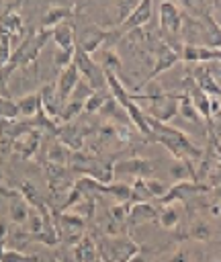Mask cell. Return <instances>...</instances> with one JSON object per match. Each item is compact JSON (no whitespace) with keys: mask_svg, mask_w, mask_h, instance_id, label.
I'll return each instance as SVG.
<instances>
[{"mask_svg":"<svg viewBox=\"0 0 221 262\" xmlns=\"http://www.w3.org/2000/svg\"><path fill=\"white\" fill-rule=\"evenodd\" d=\"M72 254H74V260L76 262H96L98 256H100L98 254V246H96V242L90 235H82L74 244Z\"/></svg>","mask_w":221,"mask_h":262,"instance_id":"14","label":"cell"},{"mask_svg":"<svg viewBox=\"0 0 221 262\" xmlns=\"http://www.w3.org/2000/svg\"><path fill=\"white\" fill-rule=\"evenodd\" d=\"M104 194H110L117 203H131V186L117 182V184H104Z\"/></svg>","mask_w":221,"mask_h":262,"instance_id":"24","label":"cell"},{"mask_svg":"<svg viewBox=\"0 0 221 262\" xmlns=\"http://www.w3.org/2000/svg\"><path fill=\"white\" fill-rule=\"evenodd\" d=\"M92 92H94V90H92L84 80H80V82L76 84V88H74V92L70 94V98H68V100H76V102H82V104H84V102H86V98H88Z\"/></svg>","mask_w":221,"mask_h":262,"instance_id":"33","label":"cell"},{"mask_svg":"<svg viewBox=\"0 0 221 262\" xmlns=\"http://www.w3.org/2000/svg\"><path fill=\"white\" fill-rule=\"evenodd\" d=\"M192 82L198 90H203L207 96L211 98H221V84L217 82L215 74H213V68L209 63H198L194 70H192Z\"/></svg>","mask_w":221,"mask_h":262,"instance_id":"8","label":"cell"},{"mask_svg":"<svg viewBox=\"0 0 221 262\" xmlns=\"http://www.w3.org/2000/svg\"><path fill=\"white\" fill-rule=\"evenodd\" d=\"M6 235H8V225H6L4 219H0V242H4Z\"/></svg>","mask_w":221,"mask_h":262,"instance_id":"37","label":"cell"},{"mask_svg":"<svg viewBox=\"0 0 221 262\" xmlns=\"http://www.w3.org/2000/svg\"><path fill=\"white\" fill-rule=\"evenodd\" d=\"M151 199L147 186H145V178H135L131 184V201L133 203H147Z\"/></svg>","mask_w":221,"mask_h":262,"instance_id":"26","label":"cell"},{"mask_svg":"<svg viewBox=\"0 0 221 262\" xmlns=\"http://www.w3.org/2000/svg\"><path fill=\"white\" fill-rule=\"evenodd\" d=\"M178 113L190 123H198L201 121V117H198V113H196V108H194V104H192V100H190V96L186 92L178 94Z\"/></svg>","mask_w":221,"mask_h":262,"instance_id":"23","label":"cell"},{"mask_svg":"<svg viewBox=\"0 0 221 262\" xmlns=\"http://www.w3.org/2000/svg\"><path fill=\"white\" fill-rule=\"evenodd\" d=\"M211 192L217 196V201H221V184H219V186H215V188H211Z\"/></svg>","mask_w":221,"mask_h":262,"instance_id":"40","label":"cell"},{"mask_svg":"<svg viewBox=\"0 0 221 262\" xmlns=\"http://www.w3.org/2000/svg\"><path fill=\"white\" fill-rule=\"evenodd\" d=\"M217 72H219V74H221V66H219V68H217Z\"/></svg>","mask_w":221,"mask_h":262,"instance_id":"42","label":"cell"},{"mask_svg":"<svg viewBox=\"0 0 221 262\" xmlns=\"http://www.w3.org/2000/svg\"><path fill=\"white\" fill-rule=\"evenodd\" d=\"M215 61H221V47L215 49Z\"/></svg>","mask_w":221,"mask_h":262,"instance_id":"41","label":"cell"},{"mask_svg":"<svg viewBox=\"0 0 221 262\" xmlns=\"http://www.w3.org/2000/svg\"><path fill=\"white\" fill-rule=\"evenodd\" d=\"M158 10H160V29L168 35V41H170V37H180L182 18H184L182 8L174 2H162L158 6Z\"/></svg>","mask_w":221,"mask_h":262,"instance_id":"6","label":"cell"},{"mask_svg":"<svg viewBox=\"0 0 221 262\" xmlns=\"http://www.w3.org/2000/svg\"><path fill=\"white\" fill-rule=\"evenodd\" d=\"M151 8H153V4H151L149 0H143V2L135 4V8L131 10V14H129V16L125 18V23L117 29V31H119V33H117V37L121 39L123 35L133 33V31H137L139 27L147 25V23H149V18H151Z\"/></svg>","mask_w":221,"mask_h":262,"instance_id":"9","label":"cell"},{"mask_svg":"<svg viewBox=\"0 0 221 262\" xmlns=\"http://www.w3.org/2000/svg\"><path fill=\"white\" fill-rule=\"evenodd\" d=\"M74 51L76 49H55L53 53V66L61 72L63 68H68L72 61H74Z\"/></svg>","mask_w":221,"mask_h":262,"instance_id":"27","label":"cell"},{"mask_svg":"<svg viewBox=\"0 0 221 262\" xmlns=\"http://www.w3.org/2000/svg\"><path fill=\"white\" fill-rule=\"evenodd\" d=\"M72 12H74V6H51L41 18V29H47V31L55 29L57 25L65 23V18L72 16Z\"/></svg>","mask_w":221,"mask_h":262,"instance_id":"19","label":"cell"},{"mask_svg":"<svg viewBox=\"0 0 221 262\" xmlns=\"http://www.w3.org/2000/svg\"><path fill=\"white\" fill-rule=\"evenodd\" d=\"M147 221H158V211L149 203H133L129 209L127 223L129 225H141Z\"/></svg>","mask_w":221,"mask_h":262,"instance_id":"17","label":"cell"},{"mask_svg":"<svg viewBox=\"0 0 221 262\" xmlns=\"http://www.w3.org/2000/svg\"><path fill=\"white\" fill-rule=\"evenodd\" d=\"M145 186H147L151 199H156V196H164V184H162L160 180H156V178H145Z\"/></svg>","mask_w":221,"mask_h":262,"instance_id":"36","label":"cell"},{"mask_svg":"<svg viewBox=\"0 0 221 262\" xmlns=\"http://www.w3.org/2000/svg\"><path fill=\"white\" fill-rule=\"evenodd\" d=\"M0 262H39V258L31 254H23L18 250H4Z\"/></svg>","mask_w":221,"mask_h":262,"instance_id":"30","label":"cell"},{"mask_svg":"<svg viewBox=\"0 0 221 262\" xmlns=\"http://www.w3.org/2000/svg\"><path fill=\"white\" fill-rule=\"evenodd\" d=\"M106 33L108 31H104L102 27H98L94 23L84 25L78 33L74 31V35H76V49H82L88 55L92 51H96V49H102L104 43H106Z\"/></svg>","mask_w":221,"mask_h":262,"instance_id":"5","label":"cell"},{"mask_svg":"<svg viewBox=\"0 0 221 262\" xmlns=\"http://www.w3.org/2000/svg\"><path fill=\"white\" fill-rule=\"evenodd\" d=\"M147 125H149V129H151V139H149V141L162 143L176 160H180V162H182V160H188V162L201 160L203 151L188 139V135H186L184 131H180V129H176V127H170V125H166V123H160V121L151 119L149 115H147Z\"/></svg>","mask_w":221,"mask_h":262,"instance_id":"1","label":"cell"},{"mask_svg":"<svg viewBox=\"0 0 221 262\" xmlns=\"http://www.w3.org/2000/svg\"><path fill=\"white\" fill-rule=\"evenodd\" d=\"M129 262H143V256H141V252H137L135 256H131V258H129Z\"/></svg>","mask_w":221,"mask_h":262,"instance_id":"39","label":"cell"},{"mask_svg":"<svg viewBox=\"0 0 221 262\" xmlns=\"http://www.w3.org/2000/svg\"><path fill=\"white\" fill-rule=\"evenodd\" d=\"M65 147L61 143H55L49 151H47V162L53 166H65Z\"/></svg>","mask_w":221,"mask_h":262,"instance_id":"31","label":"cell"},{"mask_svg":"<svg viewBox=\"0 0 221 262\" xmlns=\"http://www.w3.org/2000/svg\"><path fill=\"white\" fill-rule=\"evenodd\" d=\"M141 98H147L145 115H149L151 119H156L160 123L168 125L178 115V94H166L164 90H156Z\"/></svg>","mask_w":221,"mask_h":262,"instance_id":"3","label":"cell"},{"mask_svg":"<svg viewBox=\"0 0 221 262\" xmlns=\"http://www.w3.org/2000/svg\"><path fill=\"white\" fill-rule=\"evenodd\" d=\"M76 68H78V74L80 78L92 88V90H106V80H104V70L98 66V61L84 53L82 49H76L74 51V61H72Z\"/></svg>","mask_w":221,"mask_h":262,"instance_id":"4","label":"cell"},{"mask_svg":"<svg viewBox=\"0 0 221 262\" xmlns=\"http://www.w3.org/2000/svg\"><path fill=\"white\" fill-rule=\"evenodd\" d=\"M39 141H41V137H39L37 129H33V131H27L25 135L16 137V139L12 141V147H14V151L20 154L23 158H31V156L35 154V149L39 147Z\"/></svg>","mask_w":221,"mask_h":262,"instance_id":"18","label":"cell"},{"mask_svg":"<svg viewBox=\"0 0 221 262\" xmlns=\"http://www.w3.org/2000/svg\"><path fill=\"white\" fill-rule=\"evenodd\" d=\"M108 96H110V94H108L106 90H94V92L86 98V102H84V113L92 115V113L100 111V108L104 106V102H106Z\"/></svg>","mask_w":221,"mask_h":262,"instance_id":"25","label":"cell"},{"mask_svg":"<svg viewBox=\"0 0 221 262\" xmlns=\"http://www.w3.org/2000/svg\"><path fill=\"white\" fill-rule=\"evenodd\" d=\"M129 209H131L129 203H115V205L108 207V217L117 223H125L127 217H129Z\"/></svg>","mask_w":221,"mask_h":262,"instance_id":"28","label":"cell"},{"mask_svg":"<svg viewBox=\"0 0 221 262\" xmlns=\"http://www.w3.org/2000/svg\"><path fill=\"white\" fill-rule=\"evenodd\" d=\"M203 192H211V188L207 184H203V182L182 180V182H176L172 188L166 190V194L162 196V205L178 203V201H184L188 196H196V194H203Z\"/></svg>","mask_w":221,"mask_h":262,"instance_id":"7","label":"cell"},{"mask_svg":"<svg viewBox=\"0 0 221 262\" xmlns=\"http://www.w3.org/2000/svg\"><path fill=\"white\" fill-rule=\"evenodd\" d=\"M16 117H18V106H16V102H14L12 98H2V96H0V119L12 121V119H16Z\"/></svg>","mask_w":221,"mask_h":262,"instance_id":"29","label":"cell"},{"mask_svg":"<svg viewBox=\"0 0 221 262\" xmlns=\"http://www.w3.org/2000/svg\"><path fill=\"white\" fill-rule=\"evenodd\" d=\"M178 61H180V53H178L174 47H170L166 41H162V43L158 45V49H156V61H153V68H151L147 80H153V78L160 76L162 72H166V70H170L172 66H176ZM147 80H145V82H147Z\"/></svg>","mask_w":221,"mask_h":262,"instance_id":"10","label":"cell"},{"mask_svg":"<svg viewBox=\"0 0 221 262\" xmlns=\"http://www.w3.org/2000/svg\"><path fill=\"white\" fill-rule=\"evenodd\" d=\"M12 76V70H8L6 66L0 70V96L2 98H10V90H8V80Z\"/></svg>","mask_w":221,"mask_h":262,"instance_id":"35","label":"cell"},{"mask_svg":"<svg viewBox=\"0 0 221 262\" xmlns=\"http://www.w3.org/2000/svg\"><path fill=\"white\" fill-rule=\"evenodd\" d=\"M172 262H186L184 252H176V254H174V258H172Z\"/></svg>","mask_w":221,"mask_h":262,"instance_id":"38","label":"cell"},{"mask_svg":"<svg viewBox=\"0 0 221 262\" xmlns=\"http://www.w3.org/2000/svg\"><path fill=\"white\" fill-rule=\"evenodd\" d=\"M51 39L55 41L57 49H76V35L70 23H61L55 29H51Z\"/></svg>","mask_w":221,"mask_h":262,"instance_id":"20","label":"cell"},{"mask_svg":"<svg viewBox=\"0 0 221 262\" xmlns=\"http://www.w3.org/2000/svg\"><path fill=\"white\" fill-rule=\"evenodd\" d=\"M80 80H82V78H80L78 68H76L74 63H70L68 68H63V70L59 72L57 82H55V94H57V98H59L61 106L68 102L70 94L74 92V88H76V84H78Z\"/></svg>","mask_w":221,"mask_h":262,"instance_id":"11","label":"cell"},{"mask_svg":"<svg viewBox=\"0 0 221 262\" xmlns=\"http://www.w3.org/2000/svg\"><path fill=\"white\" fill-rule=\"evenodd\" d=\"M10 53H12V41H10V37L6 33L0 31V70L8 63Z\"/></svg>","mask_w":221,"mask_h":262,"instance_id":"32","label":"cell"},{"mask_svg":"<svg viewBox=\"0 0 221 262\" xmlns=\"http://www.w3.org/2000/svg\"><path fill=\"white\" fill-rule=\"evenodd\" d=\"M158 221L164 229H174L180 223V211L176 203L170 205H162V213H158Z\"/></svg>","mask_w":221,"mask_h":262,"instance_id":"22","label":"cell"},{"mask_svg":"<svg viewBox=\"0 0 221 262\" xmlns=\"http://www.w3.org/2000/svg\"><path fill=\"white\" fill-rule=\"evenodd\" d=\"M49 37H51V31H47V29H39L37 33H33V31L27 33L25 39L12 49L6 68L14 72L18 68H27L29 63H33L37 59V55L41 53V49L45 47V43L49 41Z\"/></svg>","mask_w":221,"mask_h":262,"instance_id":"2","label":"cell"},{"mask_svg":"<svg viewBox=\"0 0 221 262\" xmlns=\"http://www.w3.org/2000/svg\"><path fill=\"white\" fill-rule=\"evenodd\" d=\"M180 59L184 63H211L215 61V49L205 45H182L180 47Z\"/></svg>","mask_w":221,"mask_h":262,"instance_id":"13","label":"cell"},{"mask_svg":"<svg viewBox=\"0 0 221 262\" xmlns=\"http://www.w3.org/2000/svg\"><path fill=\"white\" fill-rule=\"evenodd\" d=\"M53 262H59V260H53Z\"/></svg>","mask_w":221,"mask_h":262,"instance_id":"43","label":"cell"},{"mask_svg":"<svg viewBox=\"0 0 221 262\" xmlns=\"http://www.w3.org/2000/svg\"><path fill=\"white\" fill-rule=\"evenodd\" d=\"M188 235H190L192 239H196V242H207V239L211 237V229H209L207 223H194V225L190 227Z\"/></svg>","mask_w":221,"mask_h":262,"instance_id":"34","label":"cell"},{"mask_svg":"<svg viewBox=\"0 0 221 262\" xmlns=\"http://www.w3.org/2000/svg\"><path fill=\"white\" fill-rule=\"evenodd\" d=\"M113 170L115 172H121V174H131L135 178H147L151 172H153V166L149 160H143V158H129V160H123V162H117L113 164Z\"/></svg>","mask_w":221,"mask_h":262,"instance_id":"12","label":"cell"},{"mask_svg":"<svg viewBox=\"0 0 221 262\" xmlns=\"http://www.w3.org/2000/svg\"><path fill=\"white\" fill-rule=\"evenodd\" d=\"M8 217L12 223L16 225H23L29 221L31 217V209H29V203L20 196V192H10V201H8Z\"/></svg>","mask_w":221,"mask_h":262,"instance_id":"15","label":"cell"},{"mask_svg":"<svg viewBox=\"0 0 221 262\" xmlns=\"http://www.w3.org/2000/svg\"><path fill=\"white\" fill-rule=\"evenodd\" d=\"M16 106H18V117L35 119L37 113L41 111V98H39V92H29V94L20 96V98L16 100Z\"/></svg>","mask_w":221,"mask_h":262,"instance_id":"21","label":"cell"},{"mask_svg":"<svg viewBox=\"0 0 221 262\" xmlns=\"http://www.w3.org/2000/svg\"><path fill=\"white\" fill-rule=\"evenodd\" d=\"M39 98H41V108L49 119H57L59 111H61V102L55 94V84L53 86H43L39 90Z\"/></svg>","mask_w":221,"mask_h":262,"instance_id":"16","label":"cell"}]
</instances>
